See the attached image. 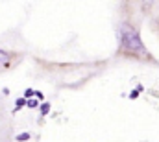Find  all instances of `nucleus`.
<instances>
[{
	"label": "nucleus",
	"mask_w": 159,
	"mask_h": 142,
	"mask_svg": "<svg viewBox=\"0 0 159 142\" xmlns=\"http://www.w3.org/2000/svg\"><path fill=\"white\" fill-rule=\"evenodd\" d=\"M50 109H52V107H50V104H48V102H43V104L39 105V113H41V116H46V114L50 113Z\"/></svg>",
	"instance_id": "obj_4"
},
{
	"label": "nucleus",
	"mask_w": 159,
	"mask_h": 142,
	"mask_svg": "<svg viewBox=\"0 0 159 142\" xmlns=\"http://www.w3.org/2000/svg\"><path fill=\"white\" fill-rule=\"evenodd\" d=\"M43 98H44V94H43L41 91H35V100H37V102H41V104H43Z\"/></svg>",
	"instance_id": "obj_9"
},
{
	"label": "nucleus",
	"mask_w": 159,
	"mask_h": 142,
	"mask_svg": "<svg viewBox=\"0 0 159 142\" xmlns=\"http://www.w3.org/2000/svg\"><path fill=\"white\" fill-rule=\"evenodd\" d=\"M143 91H144V87H143V85H137V87H135V89L129 92V100H135V98H137V96H139Z\"/></svg>",
	"instance_id": "obj_5"
},
{
	"label": "nucleus",
	"mask_w": 159,
	"mask_h": 142,
	"mask_svg": "<svg viewBox=\"0 0 159 142\" xmlns=\"http://www.w3.org/2000/svg\"><path fill=\"white\" fill-rule=\"evenodd\" d=\"M32 139V135L28 133V131H24V133H19L17 135V142H26V140H30Z\"/></svg>",
	"instance_id": "obj_6"
},
{
	"label": "nucleus",
	"mask_w": 159,
	"mask_h": 142,
	"mask_svg": "<svg viewBox=\"0 0 159 142\" xmlns=\"http://www.w3.org/2000/svg\"><path fill=\"white\" fill-rule=\"evenodd\" d=\"M32 96H35V91H34V89H26L22 98H26V100H32Z\"/></svg>",
	"instance_id": "obj_7"
},
{
	"label": "nucleus",
	"mask_w": 159,
	"mask_h": 142,
	"mask_svg": "<svg viewBox=\"0 0 159 142\" xmlns=\"http://www.w3.org/2000/svg\"><path fill=\"white\" fill-rule=\"evenodd\" d=\"M26 105L30 107V109H35V107L39 105V102H37L35 98H32V100H28V104H26Z\"/></svg>",
	"instance_id": "obj_8"
},
{
	"label": "nucleus",
	"mask_w": 159,
	"mask_h": 142,
	"mask_svg": "<svg viewBox=\"0 0 159 142\" xmlns=\"http://www.w3.org/2000/svg\"><path fill=\"white\" fill-rule=\"evenodd\" d=\"M11 63H13V54H11V52H6V50L0 48V70L9 69Z\"/></svg>",
	"instance_id": "obj_2"
},
{
	"label": "nucleus",
	"mask_w": 159,
	"mask_h": 142,
	"mask_svg": "<svg viewBox=\"0 0 159 142\" xmlns=\"http://www.w3.org/2000/svg\"><path fill=\"white\" fill-rule=\"evenodd\" d=\"M26 104H28V100H26V98H17V100H15V109H13V114H15V113H19V111L26 105Z\"/></svg>",
	"instance_id": "obj_3"
},
{
	"label": "nucleus",
	"mask_w": 159,
	"mask_h": 142,
	"mask_svg": "<svg viewBox=\"0 0 159 142\" xmlns=\"http://www.w3.org/2000/svg\"><path fill=\"white\" fill-rule=\"evenodd\" d=\"M119 41L120 48L131 55H139V57H146L148 50L141 39V33L135 26H131L129 22H122L119 26Z\"/></svg>",
	"instance_id": "obj_1"
}]
</instances>
